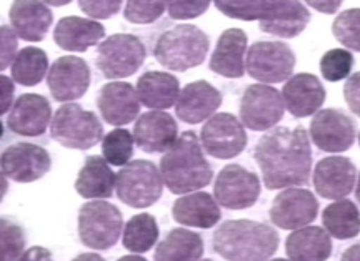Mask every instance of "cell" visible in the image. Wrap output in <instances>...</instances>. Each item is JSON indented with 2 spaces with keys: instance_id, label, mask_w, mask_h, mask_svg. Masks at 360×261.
<instances>
[{
  "instance_id": "4fadbf2b",
  "label": "cell",
  "mask_w": 360,
  "mask_h": 261,
  "mask_svg": "<svg viewBox=\"0 0 360 261\" xmlns=\"http://www.w3.org/2000/svg\"><path fill=\"white\" fill-rule=\"evenodd\" d=\"M2 175L17 183H32L51 172L52 160L45 148L19 142L8 145L2 153Z\"/></svg>"
},
{
  "instance_id": "8992f818",
  "label": "cell",
  "mask_w": 360,
  "mask_h": 261,
  "mask_svg": "<svg viewBox=\"0 0 360 261\" xmlns=\"http://www.w3.org/2000/svg\"><path fill=\"white\" fill-rule=\"evenodd\" d=\"M115 192L117 198L127 206L148 208L160 200L164 180L152 161L134 160L117 173Z\"/></svg>"
},
{
  "instance_id": "6da1fadb",
  "label": "cell",
  "mask_w": 360,
  "mask_h": 261,
  "mask_svg": "<svg viewBox=\"0 0 360 261\" xmlns=\"http://www.w3.org/2000/svg\"><path fill=\"white\" fill-rule=\"evenodd\" d=\"M254 159L269 190L305 185L312 168L307 130L304 127L272 128L257 142Z\"/></svg>"
},
{
  "instance_id": "681fc988",
  "label": "cell",
  "mask_w": 360,
  "mask_h": 261,
  "mask_svg": "<svg viewBox=\"0 0 360 261\" xmlns=\"http://www.w3.org/2000/svg\"><path fill=\"white\" fill-rule=\"evenodd\" d=\"M72 261H105L101 255L97 253H80L79 256H75Z\"/></svg>"
},
{
  "instance_id": "ffe728a7",
  "label": "cell",
  "mask_w": 360,
  "mask_h": 261,
  "mask_svg": "<svg viewBox=\"0 0 360 261\" xmlns=\"http://www.w3.org/2000/svg\"><path fill=\"white\" fill-rule=\"evenodd\" d=\"M314 187L327 200H342L354 190L357 170L345 156H327L314 168Z\"/></svg>"
},
{
  "instance_id": "ac0fdd59",
  "label": "cell",
  "mask_w": 360,
  "mask_h": 261,
  "mask_svg": "<svg viewBox=\"0 0 360 261\" xmlns=\"http://www.w3.org/2000/svg\"><path fill=\"white\" fill-rule=\"evenodd\" d=\"M177 121L162 110L146 112L134 125L137 147L146 153H167L177 143Z\"/></svg>"
},
{
  "instance_id": "60d3db41",
  "label": "cell",
  "mask_w": 360,
  "mask_h": 261,
  "mask_svg": "<svg viewBox=\"0 0 360 261\" xmlns=\"http://www.w3.org/2000/svg\"><path fill=\"white\" fill-rule=\"evenodd\" d=\"M79 7L82 8L84 13H87L89 17L94 19H110L112 15H115L117 12L122 7L120 0H114V2H98V0H80Z\"/></svg>"
},
{
  "instance_id": "3957f363",
  "label": "cell",
  "mask_w": 360,
  "mask_h": 261,
  "mask_svg": "<svg viewBox=\"0 0 360 261\" xmlns=\"http://www.w3.org/2000/svg\"><path fill=\"white\" fill-rule=\"evenodd\" d=\"M212 246L227 261H267L278 248V235L265 223L232 220L215 229Z\"/></svg>"
},
{
  "instance_id": "f35d334b",
  "label": "cell",
  "mask_w": 360,
  "mask_h": 261,
  "mask_svg": "<svg viewBox=\"0 0 360 261\" xmlns=\"http://www.w3.org/2000/svg\"><path fill=\"white\" fill-rule=\"evenodd\" d=\"M267 6H269V0L265 2V0H240V2H237V0H227V2H224V0H219V2H215V7L219 8L220 12L224 13V15L231 17V19H238V20H259L262 19L265 11H267Z\"/></svg>"
},
{
  "instance_id": "5bb4252c",
  "label": "cell",
  "mask_w": 360,
  "mask_h": 261,
  "mask_svg": "<svg viewBox=\"0 0 360 261\" xmlns=\"http://www.w3.org/2000/svg\"><path fill=\"white\" fill-rule=\"evenodd\" d=\"M310 137L315 147L322 152H347L355 142V123L339 109L321 110L310 121Z\"/></svg>"
},
{
  "instance_id": "52a82bcc",
  "label": "cell",
  "mask_w": 360,
  "mask_h": 261,
  "mask_svg": "<svg viewBox=\"0 0 360 261\" xmlns=\"http://www.w3.org/2000/svg\"><path fill=\"white\" fill-rule=\"evenodd\" d=\"M124 218L115 205L92 200L79 210V236L87 248L109 250L122 235Z\"/></svg>"
},
{
  "instance_id": "30bf717a",
  "label": "cell",
  "mask_w": 360,
  "mask_h": 261,
  "mask_svg": "<svg viewBox=\"0 0 360 261\" xmlns=\"http://www.w3.org/2000/svg\"><path fill=\"white\" fill-rule=\"evenodd\" d=\"M214 196L227 210H245L257 203L260 182L257 173L240 165H227L214 183Z\"/></svg>"
},
{
  "instance_id": "d4e9b609",
  "label": "cell",
  "mask_w": 360,
  "mask_h": 261,
  "mask_svg": "<svg viewBox=\"0 0 360 261\" xmlns=\"http://www.w3.org/2000/svg\"><path fill=\"white\" fill-rule=\"evenodd\" d=\"M247 35L240 29H227L219 37L210 57V70L225 79H240L245 72Z\"/></svg>"
},
{
  "instance_id": "f6af8a7d",
  "label": "cell",
  "mask_w": 360,
  "mask_h": 261,
  "mask_svg": "<svg viewBox=\"0 0 360 261\" xmlns=\"http://www.w3.org/2000/svg\"><path fill=\"white\" fill-rule=\"evenodd\" d=\"M15 261H53V256L51 251L44 246H32L25 251L20 258H17Z\"/></svg>"
},
{
  "instance_id": "ba28073f",
  "label": "cell",
  "mask_w": 360,
  "mask_h": 261,
  "mask_svg": "<svg viewBox=\"0 0 360 261\" xmlns=\"http://www.w3.org/2000/svg\"><path fill=\"white\" fill-rule=\"evenodd\" d=\"M146 45L130 34H115L98 45L96 65L105 79H127L146 62Z\"/></svg>"
},
{
  "instance_id": "8d00e7d4",
  "label": "cell",
  "mask_w": 360,
  "mask_h": 261,
  "mask_svg": "<svg viewBox=\"0 0 360 261\" xmlns=\"http://www.w3.org/2000/svg\"><path fill=\"white\" fill-rule=\"evenodd\" d=\"M0 248H2V261H15L25 253V232L13 220L0 218Z\"/></svg>"
},
{
  "instance_id": "44dd1931",
  "label": "cell",
  "mask_w": 360,
  "mask_h": 261,
  "mask_svg": "<svg viewBox=\"0 0 360 261\" xmlns=\"http://www.w3.org/2000/svg\"><path fill=\"white\" fill-rule=\"evenodd\" d=\"M310 20L309 8L297 0H269L267 11L259 22L260 30L282 39H294L305 30Z\"/></svg>"
},
{
  "instance_id": "9a60e30c",
  "label": "cell",
  "mask_w": 360,
  "mask_h": 261,
  "mask_svg": "<svg viewBox=\"0 0 360 261\" xmlns=\"http://www.w3.org/2000/svg\"><path fill=\"white\" fill-rule=\"evenodd\" d=\"M319 201L305 188H287L274 198L270 222L281 229H300L317 218Z\"/></svg>"
},
{
  "instance_id": "e575fe53",
  "label": "cell",
  "mask_w": 360,
  "mask_h": 261,
  "mask_svg": "<svg viewBox=\"0 0 360 261\" xmlns=\"http://www.w3.org/2000/svg\"><path fill=\"white\" fill-rule=\"evenodd\" d=\"M134 135L125 128H115L103 137L102 155L107 163L125 166L134 155Z\"/></svg>"
},
{
  "instance_id": "d6986e66",
  "label": "cell",
  "mask_w": 360,
  "mask_h": 261,
  "mask_svg": "<svg viewBox=\"0 0 360 261\" xmlns=\"http://www.w3.org/2000/svg\"><path fill=\"white\" fill-rule=\"evenodd\" d=\"M52 119V107L39 93H24L13 102L7 115V127L20 137H40Z\"/></svg>"
},
{
  "instance_id": "db71d44e",
  "label": "cell",
  "mask_w": 360,
  "mask_h": 261,
  "mask_svg": "<svg viewBox=\"0 0 360 261\" xmlns=\"http://www.w3.org/2000/svg\"><path fill=\"white\" fill-rule=\"evenodd\" d=\"M202 261H212V260H202Z\"/></svg>"
},
{
  "instance_id": "7a4b0ae2",
  "label": "cell",
  "mask_w": 360,
  "mask_h": 261,
  "mask_svg": "<svg viewBox=\"0 0 360 261\" xmlns=\"http://www.w3.org/2000/svg\"><path fill=\"white\" fill-rule=\"evenodd\" d=\"M164 185L174 195H186L212 182V166L204 156L202 143L193 132H186L160 160Z\"/></svg>"
},
{
  "instance_id": "11a10c76",
  "label": "cell",
  "mask_w": 360,
  "mask_h": 261,
  "mask_svg": "<svg viewBox=\"0 0 360 261\" xmlns=\"http://www.w3.org/2000/svg\"><path fill=\"white\" fill-rule=\"evenodd\" d=\"M359 143H360V135H359Z\"/></svg>"
},
{
  "instance_id": "cb8c5ba5",
  "label": "cell",
  "mask_w": 360,
  "mask_h": 261,
  "mask_svg": "<svg viewBox=\"0 0 360 261\" xmlns=\"http://www.w3.org/2000/svg\"><path fill=\"white\" fill-rule=\"evenodd\" d=\"M12 30L27 42H40L51 29L53 15L49 4L35 0H17L8 12Z\"/></svg>"
},
{
  "instance_id": "d590c367",
  "label": "cell",
  "mask_w": 360,
  "mask_h": 261,
  "mask_svg": "<svg viewBox=\"0 0 360 261\" xmlns=\"http://www.w3.org/2000/svg\"><path fill=\"white\" fill-rule=\"evenodd\" d=\"M332 34L344 47L360 52V8H349L337 15Z\"/></svg>"
},
{
  "instance_id": "816d5d0a",
  "label": "cell",
  "mask_w": 360,
  "mask_h": 261,
  "mask_svg": "<svg viewBox=\"0 0 360 261\" xmlns=\"http://www.w3.org/2000/svg\"><path fill=\"white\" fill-rule=\"evenodd\" d=\"M355 196H357V200L360 203V175H359V180H357V188H355Z\"/></svg>"
},
{
  "instance_id": "484cf974",
  "label": "cell",
  "mask_w": 360,
  "mask_h": 261,
  "mask_svg": "<svg viewBox=\"0 0 360 261\" xmlns=\"http://www.w3.org/2000/svg\"><path fill=\"white\" fill-rule=\"evenodd\" d=\"M105 37V29L92 19L70 15L62 17L53 29V40L62 51L85 52Z\"/></svg>"
},
{
  "instance_id": "d6a6232c",
  "label": "cell",
  "mask_w": 360,
  "mask_h": 261,
  "mask_svg": "<svg viewBox=\"0 0 360 261\" xmlns=\"http://www.w3.org/2000/svg\"><path fill=\"white\" fill-rule=\"evenodd\" d=\"M12 80L24 87H35L49 70V58L42 48L25 47L15 55L12 64Z\"/></svg>"
},
{
  "instance_id": "277c9868",
  "label": "cell",
  "mask_w": 360,
  "mask_h": 261,
  "mask_svg": "<svg viewBox=\"0 0 360 261\" xmlns=\"http://www.w3.org/2000/svg\"><path fill=\"white\" fill-rule=\"evenodd\" d=\"M209 47L210 40L204 30L192 24H179L159 35L154 45V57L165 69L186 72L202 65Z\"/></svg>"
},
{
  "instance_id": "c3c4849f",
  "label": "cell",
  "mask_w": 360,
  "mask_h": 261,
  "mask_svg": "<svg viewBox=\"0 0 360 261\" xmlns=\"http://www.w3.org/2000/svg\"><path fill=\"white\" fill-rule=\"evenodd\" d=\"M340 261H360V243H355V245L345 250L342 253Z\"/></svg>"
},
{
  "instance_id": "603a6c76",
  "label": "cell",
  "mask_w": 360,
  "mask_h": 261,
  "mask_svg": "<svg viewBox=\"0 0 360 261\" xmlns=\"http://www.w3.org/2000/svg\"><path fill=\"white\" fill-rule=\"evenodd\" d=\"M282 100L295 119L315 115L326 102V88L312 74L292 75L283 85Z\"/></svg>"
},
{
  "instance_id": "f546056e",
  "label": "cell",
  "mask_w": 360,
  "mask_h": 261,
  "mask_svg": "<svg viewBox=\"0 0 360 261\" xmlns=\"http://www.w3.org/2000/svg\"><path fill=\"white\" fill-rule=\"evenodd\" d=\"M117 175L102 156H87L77 175L75 190L82 198H110L114 195Z\"/></svg>"
},
{
  "instance_id": "74e56055",
  "label": "cell",
  "mask_w": 360,
  "mask_h": 261,
  "mask_svg": "<svg viewBox=\"0 0 360 261\" xmlns=\"http://www.w3.org/2000/svg\"><path fill=\"white\" fill-rule=\"evenodd\" d=\"M354 67V55L344 48H332L321 58V74L328 82L347 79Z\"/></svg>"
},
{
  "instance_id": "4dcf8cb0",
  "label": "cell",
  "mask_w": 360,
  "mask_h": 261,
  "mask_svg": "<svg viewBox=\"0 0 360 261\" xmlns=\"http://www.w3.org/2000/svg\"><path fill=\"white\" fill-rule=\"evenodd\" d=\"M204 240L195 232L186 228H174L157 245L155 261H202Z\"/></svg>"
},
{
  "instance_id": "f5cc1de1",
  "label": "cell",
  "mask_w": 360,
  "mask_h": 261,
  "mask_svg": "<svg viewBox=\"0 0 360 261\" xmlns=\"http://www.w3.org/2000/svg\"><path fill=\"white\" fill-rule=\"evenodd\" d=\"M270 261H289V260H283V258H277V260H270Z\"/></svg>"
},
{
  "instance_id": "5b68a950",
  "label": "cell",
  "mask_w": 360,
  "mask_h": 261,
  "mask_svg": "<svg viewBox=\"0 0 360 261\" xmlns=\"http://www.w3.org/2000/svg\"><path fill=\"white\" fill-rule=\"evenodd\" d=\"M51 137L65 148L89 150L103 140V128L94 112L84 110L79 103H64L53 114Z\"/></svg>"
},
{
  "instance_id": "e0dca14e",
  "label": "cell",
  "mask_w": 360,
  "mask_h": 261,
  "mask_svg": "<svg viewBox=\"0 0 360 261\" xmlns=\"http://www.w3.org/2000/svg\"><path fill=\"white\" fill-rule=\"evenodd\" d=\"M97 109L103 121L114 127H124L137 119L141 112L137 88L127 82L105 83L97 93Z\"/></svg>"
},
{
  "instance_id": "4316f807",
  "label": "cell",
  "mask_w": 360,
  "mask_h": 261,
  "mask_svg": "<svg viewBox=\"0 0 360 261\" xmlns=\"http://www.w3.org/2000/svg\"><path fill=\"white\" fill-rule=\"evenodd\" d=\"M172 217L186 227L209 229L222 218L217 200L205 192H195L180 196L172 206Z\"/></svg>"
},
{
  "instance_id": "f907efd6",
  "label": "cell",
  "mask_w": 360,
  "mask_h": 261,
  "mask_svg": "<svg viewBox=\"0 0 360 261\" xmlns=\"http://www.w3.org/2000/svg\"><path fill=\"white\" fill-rule=\"evenodd\" d=\"M117 261H147V260L137 255H127V256H122V258H119Z\"/></svg>"
},
{
  "instance_id": "7c38bea8",
  "label": "cell",
  "mask_w": 360,
  "mask_h": 261,
  "mask_svg": "<svg viewBox=\"0 0 360 261\" xmlns=\"http://www.w3.org/2000/svg\"><path fill=\"white\" fill-rule=\"evenodd\" d=\"M200 143L210 156L219 160L233 159L247 147L244 125L232 114H217L204 125Z\"/></svg>"
},
{
  "instance_id": "ab89813d",
  "label": "cell",
  "mask_w": 360,
  "mask_h": 261,
  "mask_svg": "<svg viewBox=\"0 0 360 261\" xmlns=\"http://www.w3.org/2000/svg\"><path fill=\"white\" fill-rule=\"evenodd\" d=\"M167 8V2H137V0H129L125 4L124 8V17L132 24H154L155 20H159L162 13Z\"/></svg>"
},
{
  "instance_id": "b9f144b4",
  "label": "cell",
  "mask_w": 360,
  "mask_h": 261,
  "mask_svg": "<svg viewBox=\"0 0 360 261\" xmlns=\"http://www.w3.org/2000/svg\"><path fill=\"white\" fill-rule=\"evenodd\" d=\"M210 7V2H167L169 15L175 20H188L202 15Z\"/></svg>"
},
{
  "instance_id": "1f68e13d",
  "label": "cell",
  "mask_w": 360,
  "mask_h": 261,
  "mask_svg": "<svg viewBox=\"0 0 360 261\" xmlns=\"http://www.w3.org/2000/svg\"><path fill=\"white\" fill-rule=\"evenodd\" d=\"M322 222L328 235L337 240H350L360 233V211L350 200H339L326 206Z\"/></svg>"
},
{
  "instance_id": "ee69618b",
  "label": "cell",
  "mask_w": 360,
  "mask_h": 261,
  "mask_svg": "<svg viewBox=\"0 0 360 261\" xmlns=\"http://www.w3.org/2000/svg\"><path fill=\"white\" fill-rule=\"evenodd\" d=\"M344 98L352 114L360 116V72L350 75L344 85Z\"/></svg>"
},
{
  "instance_id": "83f0119b",
  "label": "cell",
  "mask_w": 360,
  "mask_h": 261,
  "mask_svg": "<svg viewBox=\"0 0 360 261\" xmlns=\"http://www.w3.org/2000/svg\"><path fill=\"white\" fill-rule=\"evenodd\" d=\"M137 93L142 105L154 110H167L177 103L180 95V83L177 76L167 72L150 70L137 80Z\"/></svg>"
},
{
  "instance_id": "f1b7e54d",
  "label": "cell",
  "mask_w": 360,
  "mask_h": 261,
  "mask_svg": "<svg viewBox=\"0 0 360 261\" xmlns=\"http://www.w3.org/2000/svg\"><path fill=\"white\" fill-rule=\"evenodd\" d=\"M290 261H327L332 255L330 235L321 227H304L292 232L285 241Z\"/></svg>"
},
{
  "instance_id": "7bdbcfd3",
  "label": "cell",
  "mask_w": 360,
  "mask_h": 261,
  "mask_svg": "<svg viewBox=\"0 0 360 261\" xmlns=\"http://www.w3.org/2000/svg\"><path fill=\"white\" fill-rule=\"evenodd\" d=\"M15 32L8 25H2L0 29V39H2V58H0V70H7L8 65L13 64L15 57L13 53L17 51V37Z\"/></svg>"
},
{
  "instance_id": "2e32d148",
  "label": "cell",
  "mask_w": 360,
  "mask_h": 261,
  "mask_svg": "<svg viewBox=\"0 0 360 261\" xmlns=\"http://www.w3.org/2000/svg\"><path fill=\"white\" fill-rule=\"evenodd\" d=\"M47 85L56 102L79 100L90 87V67L80 57H58L49 70Z\"/></svg>"
},
{
  "instance_id": "836d02e7",
  "label": "cell",
  "mask_w": 360,
  "mask_h": 261,
  "mask_svg": "<svg viewBox=\"0 0 360 261\" xmlns=\"http://www.w3.org/2000/svg\"><path fill=\"white\" fill-rule=\"evenodd\" d=\"M159 240V227L155 218L148 213H139L132 217L124 229V248L132 253H147Z\"/></svg>"
},
{
  "instance_id": "9c48e42d",
  "label": "cell",
  "mask_w": 360,
  "mask_h": 261,
  "mask_svg": "<svg viewBox=\"0 0 360 261\" xmlns=\"http://www.w3.org/2000/svg\"><path fill=\"white\" fill-rule=\"evenodd\" d=\"M294 52L289 45L283 42L262 40V42H255L247 51V74L264 85L278 83L290 79L294 74Z\"/></svg>"
},
{
  "instance_id": "8fae6325",
  "label": "cell",
  "mask_w": 360,
  "mask_h": 261,
  "mask_svg": "<svg viewBox=\"0 0 360 261\" xmlns=\"http://www.w3.org/2000/svg\"><path fill=\"white\" fill-rule=\"evenodd\" d=\"M283 116V100L277 88L254 83L245 88L240 100V120L254 132L274 128Z\"/></svg>"
},
{
  "instance_id": "bcb514c9",
  "label": "cell",
  "mask_w": 360,
  "mask_h": 261,
  "mask_svg": "<svg viewBox=\"0 0 360 261\" xmlns=\"http://www.w3.org/2000/svg\"><path fill=\"white\" fill-rule=\"evenodd\" d=\"M2 87H4V100H2V114H8V110L13 107V80L2 75Z\"/></svg>"
},
{
  "instance_id": "7dc6e473",
  "label": "cell",
  "mask_w": 360,
  "mask_h": 261,
  "mask_svg": "<svg viewBox=\"0 0 360 261\" xmlns=\"http://www.w3.org/2000/svg\"><path fill=\"white\" fill-rule=\"evenodd\" d=\"M309 6L317 8L319 12L334 13V12H337V8L340 7V2H315V0H310Z\"/></svg>"
},
{
  "instance_id": "7402d4cb",
  "label": "cell",
  "mask_w": 360,
  "mask_h": 261,
  "mask_svg": "<svg viewBox=\"0 0 360 261\" xmlns=\"http://www.w3.org/2000/svg\"><path fill=\"white\" fill-rule=\"evenodd\" d=\"M222 105V93L205 80H197L186 85L175 103V114L188 125L200 123L212 119Z\"/></svg>"
}]
</instances>
